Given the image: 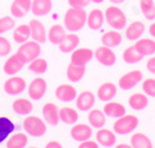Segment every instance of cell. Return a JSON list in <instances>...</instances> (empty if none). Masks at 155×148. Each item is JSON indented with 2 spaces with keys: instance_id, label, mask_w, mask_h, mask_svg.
<instances>
[{
  "instance_id": "cell-50",
  "label": "cell",
  "mask_w": 155,
  "mask_h": 148,
  "mask_svg": "<svg viewBox=\"0 0 155 148\" xmlns=\"http://www.w3.org/2000/svg\"><path fill=\"white\" fill-rule=\"evenodd\" d=\"M91 3H96V4H101L104 2V0H90Z\"/></svg>"
},
{
  "instance_id": "cell-18",
  "label": "cell",
  "mask_w": 155,
  "mask_h": 148,
  "mask_svg": "<svg viewBox=\"0 0 155 148\" xmlns=\"http://www.w3.org/2000/svg\"><path fill=\"white\" fill-rule=\"evenodd\" d=\"M145 32V25L141 21H133L125 28V38L129 42H136L139 40Z\"/></svg>"
},
{
  "instance_id": "cell-19",
  "label": "cell",
  "mask_w": 155,
  "mask_h": 148,
  "mask_svg": "<svg viewBox=\"0 0 155 148\" xmlns=\"http://www.w3.org/2000/svg\"><path fill=\"white\" fill-rule=\"evenodd\" d=\"M32 0H13L10 6V13L14 18H22L31 11Z\"/></svg>"
},
{
  "instance_id": "cell-37",
  "label": "cell",
  "mask_w": 155,
  "mask_h": 148,
  "mask_svg": "<svg viewBox=\"0 0 155 148\" xmlns=\"http://www.w3.org/2000/svg\"><path fill=\"white\" fill-rule=\"evenodd\" d=\"M122 58L126 64H137V62H140L144 57L140 54L139 50L133 44V46H129V47L125 48V51H123V54H122Z\"/></svg>"
},
{
  "instance_id": "cell-25",
  "label": "cell",
  "mask_w": 155,
  "mask_h": 148,
  "mask_svg": "<svg viewBox=\"0 0 155 148\" xmlns=\"http://www.w3.org/2000/svg\"><path fill=\"white\" fill-rule=\"evenodd\" d=\"M67 36V29L64 25H60V24H54L51 28L47 31V40L53 44H60Z\"/></svg>"
},
{
  "instance_id": "cell-8",
  "label": "cell",
  "mask_w": 155,
  "mask_h": 148,
  "mask_svg": "<svg viewBox=\"0 0 155 148\" xmlns=\"http://www.w3.org/2000/svg\"><path fill=\"white\" fill-rule=\"evenodd\" d=\"M143 82V74L139 69H133V71L126 72L125 75L119 77L118 81V87H120L122 90H132L133 87Z\"/></svg>"
},
{
  "instance_id": "cell-34",
  "label": "cell",
  "mask_w": 155,
  "mask_h": 148,
  "mask_svg": "<svg viewBox=\"0 0 155 148\" xmlns=\"http://www.w3.org/2000/svg\"><path fill=\"white\" fill-rule=\"evenodd\" d=\"M26 145H28V136L21 132L13 133L6 141V148H25Z\"/></svg>"
},
{
  "instance_id": "cell-15",
  "label": "cell",
  "mask_w": 155,
  "mask_h": 148,
  "mask_svg": "<svg viewBox=\"0 0 155 148\" xmlns=\"http://www.w3.org/2000/svg\"><path fill=\"white\" fill-rule=\"evenodd\" d=\"M78 96V91L72 84L62 83L55 89V98L61 103H72Z\"/></svg>"
},
{
  "instance_id": "cell-14",
  "label": "cell",
  "mask_w": 155,
  "mask_h": 148,
  "mask_svg": "<svg viewBox=\"0 0 155 148\" xmlns=\"http://www.w3.org/2000/svg\"><path fill=\"white\" fill-rule=\"evenodd\" d=\"M93 58H94V51L86 47L75 48L71 53V62H74L76 65H82V67H86Z\"/></svg>"
},
{
  "instance_id": "cell-38",
  "label": "cell",
  "mask_w": 155,
  "mask_h": 148,
  "mask_svg": "<svg viewBox=\"0 0 155 148\" xmlns=\"http://www.w3.org/2000/svg\"><path fill=\"white\" fill-rule=\"evenodd\" d=\"M47 68H48V62L47 60H45V58H35L33 61H31L28 64V69L32 74H36V75H43L46 74V71H47Z\"/></svg>"
},
{
  "instance_id": "cell-21",
  "label": "cell",
  "mask_w": 155,
  "mask_h": 148,
  "mask_svg": "<svg viewBox=\"0 0 155 148\" xmlns=\"http://www.w3.org/2000/svg\"><path fill=\"white\" fill-rule=\"evenodd\" d=\"M116 91H118V86L111 82H105L103 83L98 89H97V98L104 103L112 101V98H115Z\"/></svg>"
},
{
  "instance_id": "cell-13",
  "label": "cell",
  "mask_w": 155,
  "mask_h": 148,
  "mask_svg": "<svg viewBox=\"0 0 155 148\" xmlns=\"http://www.w3.org/2000/svg\"><path fill=\"white\" fill-rule=\"evenodd\" d=\"M29 28H31V38L32 40L38 43H45L47 40V29H46L45 24L42 21H39L38 18H33L29 21Z\"/></svg>"
},
{
  "instance_id": "cell-5",
  "label": "cell",
  "mask_w": 155,
  "mask_h": 148,
  "mask_svg": "<svg viewBox=\"0 0 155 148\" xmlns=\"http://www.w3.org/2000/svg\"><path fill=\"white\" fill-rule=\"evenodd\" d=\"M15 53L22 58L25 64H29L31 61H33L35 58L40 55L42 48H40V43L35 42V40H26L25 43L19 44L18 50Z\"/></svg>"
},
{
  "instance_id": "cell-53",
  "label": "cell",
  "mask_w": 155,
  "mask_h": 148,
  "mask_svg": "<svg viewBox=\"0 0 155 148\" xmlns=\"http://www.w3.org/2000/svg\"><path fill=\"white\" fill-rule=\"evenodd\" d=\"M154 148H155V147H154Z\"/></svg>"
},
{
  "instance_id": "cell-33",
  "label": "cell",
  "mask_w": 155,
  "mask_h": 148,
  "mask_svg": "<svg viewBox=\"0 0 155 148\" xmlns=\"http://www.w3.org/2000/svg\"><path fill=\"white\" fill-rule=\"evenodd\" d=\"M79 120V113L75 108L72 107H64L60 108V122L65 123V125H75Z\"/></svg>"
},
{
  "instance_id": "cell-28",
  "label": "cell",
  "mask_w": 155,
  "mask_h": 148,
  "mask_svg": "<svg viewBox=\"0 0 155 148\" xmlns=\"http://www.w3.org/2000/svg\"><path fill=\"white\" fill-rule=\"evenodd\" d=\"M87 120H89V125H90L93 129H101L107 123V115L104 113V111L93 110V108H91V110L89 111V115H87Z\"/></svg>"
},
{
  "instance_id": "cell-32",
  "label": "cell",
  "mask_w": 155,
  "mask_h": 148,
  "mask_svg": "<svg viewBox=\"0 0 155 148\" xmlns=\"http://www.w3.org/2000/svg\"><path fill=\"white\" fill-rule=\"evenodd\" d=\"M101 43H103V46H105V47L115 48L122 43V35H120V32H118L116 29L108 31V32H105L103 35Z\"/></svg>"
},
{
  "instance_id": "cell-20",
  "label": "cell",
  "mask_w": 155,
  "mask_h": 148,
  "mask_svg": "<svg viewBox=\"0 0 155 148\" xmlns=\"http://www.w3.org/2000/svg\"><path fill=\"white\" fill-rule=\"evenodd\" d=\"M104 22H105V15L100 8H93L90 13L87 14V21L86 25L91 31H100L103 28Z\"/></svg>"
},
{
  "instance_id": "cell-7",
  "label": "cell",
  "mask_w": 155,
  "mask_h": 148,
  "mask_svg": "<svg viewBox=\"0 0 155 148\" xmlns=\"http://www.w3.org/2000/svg\"><path fill=\"white\" fill-rule=\"evenodd\" d=\"M26 91L31 100L39 101L45 97L46 91H47V82L43 77H35L31 83L26 86Z\"/></svg>"
},
{
  "instance_id": "cell-24",
  "label": "cell",
  "mask_w": 155,
  "mask_h": 148,
  "mask_svg": "<svg viewBox=\"0 0 155 148\" xmlns=\"http://www.w3.org/2000/svg\"><path fill=\"white\" fill-rule=\"evenodd\" d=\"M13 111L15 115L19 116H26L31 115V112L33 111V103L28 98H17L13 101Z\"/></svg>"
},
{
  "instance_id": "cell-39",
  "label": "cell",
  "mask_w": 155,
  "mask_h": 148,
  "mask_svg": "<svg viewBox=\"0 0 155 148\" xmlns=\"http://www.w3.org/2000/svg\"><path fill=\"white\" fill-rule=\"evenodd\" d=\"M140 10H141L143 15L148 21L155 19V3L154 0H140Z\"/></svg>"
},
{
  "instance_id": "cell-26",
  "label": "cell",
  "mask_w": 155,
  "mask_h": 148,
  "mask_svg": "<svg viewBox=\"0 0 155 148\" xmlns=\"http://www.w3.org/2000/svg\"><path fill=\"white\" fill-rule=\"evenodd\" d=\"M53 8V0H32L31 11L35 17H45L47 15Z\"/></svg>"
},
{
  "instance_id": "cell-49",
  "label": "cell",
  "mask_w": 155,
  "mask_h": 148,
  "mask_svg": "<svg viewBox=\"0 0 155 148\" xmlns=\"http://www.w3.org/2000/svg\"><path fill=\"white\" fill-rule=\"evenodd\" d=\"M125 2L126 0H110V3H112V4H122Z\"/></svg>"
},
{
  "instance_id": "cell-41",
  "label": "cell",
  "mask_w": 155,
  "mask_h": 148,
  "mask_svg": "<svg viewBox=\"0 0 155 148\" xmlns=\"http://www.w3.org/2000/svg\"><path fill=\"white\" fill-rule=\"evenodd\" d=\"M141 89H143V93H144L145 96L155 98V79H152V77L144 79V81H143V84H141Z\"/></svg>"
},
{
  "instance_id": "cell-43",
  "label": "cell",
  "mask_w": 155,
  "mask_h": 148,
  "mask_svg": "<svg viewBox=\"0 0 155 148\" xmlns=\"http://www.w3.org/2000/svg\"><path fill=\"white\" fill-rule=\"evenodd\" d=\"M90 0H68V4L75 8H84L86 6H89Z\"/></svg>"
},
{
  "instance_id": "cell-46",
  "label": "cell",
  "mask_w": 155,
  "mask_h": 148,
  "mask_svg": "<svg viewBox=\"0 0 155 148\" xmlns=\"http://www.w3.org/2000/svg\"><path fill=\"white\" fill-rule=\"evenodd\" d=\"M45 148H62V145H61V143H58V141H48L45 145Z\"/></svg>"
},
{
  "instance_id": "cell-12",
  "label": "cell",
  "mask_w": 155,
  "mask_h": 148,
  "mask_svg": "<svg viewBox=\"0 0 155 148\" xmlns=\"http://www.w3.org/2000/svg\"><path fill=\"white\" fill-rule=\"evenodd\" d=\"M25 65L26 64L24 62V60L15 53V54L7 57V60L3 64V71H4V74L8 75V76H14V75H17L19 71H22V68L25 67Z\"/></svg>"
},
{
  "instance_id": "cell-51",
  "label": "cell",
  "mask_w": 155,
  "mask_h": 148,
  "mask_svg": "<svg viewBox=\"0 0 155 148\" xmlns=\"http://www.w3.org/2000/svg\"><path fill=\"white\" fill-rule=\"evenodd\" d=\"M25 148H38V147H25Z\"/></svg>"
},
{
  "instance_id": "cell-6",
  "label": "cell",
  "mask_w": 155,
  "mask_h": 148,
  "mask_svg": "<svg viewBox=\"0 0 155 148\" xmlns=\"http://www.w3.org/2000/svg\"><path fill=\"white\" fill-rule=\"evenodd\" d=\"M26 81L21 76H10L3 84V90L8 96H19L26 90Z\"/></svg>"
},
{
  "instance_id": "cell-27",
  "label": "cell",
  "mask_w": 155,
  "mask_h": 148,
  "mask_svg": "<svg viewBox=\"0 0 155 148\" xmlns=\"http://www.w3.org/2000/svg\"><path fill=\"white\" fill-rule=\"evenodd\" d=\"M14 132H15V123L6 116H0V144L6 143Z\"/></svg>"
},
{
  "instance_id": "cell-31",
  "label": "cell",
  "mask_w": 155,
  "mask_h": 148,
  "mask_svg": "<svg viewBox=\"0 0 155 148\" xmlns=\"http://www.w3.org/2000/svg\"><path fill=\"white\" fill-rule=\"evenodd\" d=\"M129 107L134 111H143L144 108L148 107V96H145L144 93H133L132 96L127 98Z\"/></svg>"
},
{
  "instance_id": "cell-44",
  "label": "cell",
  "mask_w": 155,
  "mask_h": 148,
  "mask_svg": "<svg viewBox=\"0 0 155 148\" xmlns=\"http://www.w3.org/2000/svg\"><path fill=\"white\" fill-rule=\"evenodd\" d=\"M78 148H100V145H98V143L97 141L86 140V141H82L81 144L78 145Z\"/></svg>"
},
{
  "instance_id": "cell-4",
  "label": "cell",
  "mask_w": 155,
  "mask_h": 148,
  "mask_svg": "<svg viewBox=\"0 0 155 148\" xmlns=\"http://www.w3.org/2000/svg\"><path fill=\"white\" fill-rule=\"evenodd\" d=\"M137 126H139V118H137V116L123 115L114 122L112 130L116 134L126 136V134H130L132 132H134V130L137 129Z\"/></svg>"
},
{
  "instance_id": "cell-52",
  "label": "cell",
  "mask_w": 155,
  "mask_h": 148,
  "mask_svg": "<svg viewBox=\"0 0 155 148\" xmlns=\"http://www.w3.org/2000/svg\"><path fill=\"white\" fill-rule=\"evenodd\" d=\"M0 148H2V147H0Z\"/></svg>"
},
{
  "instance_id": "cell-47",
  "label": "cell",
  "mask_w": 155,
  "mask_h": 148,
  "mask_svg": "<svg viewBox=\"0 0 155 148\" xmlns=\"http://www.w3.org/2000/svg\"><path fill=\"white\" fill-rule=\"evenodd\" d=\"M148 33L152 36V38H155V22H152L151 25L148 26Z\"/></svg>"
},
{
  "instance_id": "cell-9",
  "label": "cell",
  "mask_w": 155,
  "mask_h": 148,
  "mask_svg": "<svg viewBox=\"0 0 155 148\" xmlns=\"http://www.w3.org/2000/svg\"><path fill=\"white\" fill-rule=\"evenodd\" d=\"M97 96L93 91L84 90L82 93H79L75 98V104H76V110L82 111V112H89L96 104Z\"/></svg>"
},
{
  "instance_id": "cell-11",
  "label": "cell",
  "mask_w": 155,
  "mask_h": 148,
  "mask_svg": "<svg viewBox=\"0 0 155 148\" xmlns=\"http://www.w3.org/2000/svg\"><path fill=\"white\" fill-rule=\"evenodd\" d=\"M69 134L78 143L86 141V140H90L91 134H93V127L86 123H75L69 130Z\"/></svg>"
},
{
  "instance_id": "cell-40",
  "label": "cell",
  "mask_w": 155,
  "mask_h": 148,
  "mask_svg": "<svg viewBox=\"0 0 155 148\" xmlns=\"http://www.w3.org/2000/svg\"><path fill=\"white\" fill-rule=\"evenodd\" d=\"M14 28H15V19H14V17H10V15L0 17V35H4V33L13 31Z\"/></svg>"
},
{
  "instance_id": "cell-35",
  "label": "cell",
  "mask_w": 155,
  "mask_h": 148,
  "mask_svg": "<svg viewBox=\"0 0 155 148\" xmlns=\"http://www.w3.org/2000/svg\"><path fill=\"white\" fill-rule=\"evenodd\" d=\"M86 74V67H82V65H76L74 62L67 67V77L68 81L75 83V82H79L82 77Z\"/></svg>"
},
{
  "instance_id": "cell-16",
  "label": "cell",
  "mask_w": 155,
  "mask_h": 148,
  "mask_svg": "<svg viewBox=\"0 0 155 148\" xmlns=\"http://www.w3.org/2000/svg\"><path fill=\"white\" fill-rule=\"evenodd\" d=\"M96 141L98 143V145L105 147V148L115 147V144H116V134H115V132H114V130L111 132L110 129L101 127V129H97Z\"/></svg>"
},
{
  "instance_id": "cell-29",
  "label": "cell",
  "mask_w": 155,
  "mask_h": 148,
  "mask_svg": "<svg viewBox=\"0 0 155 148\" xmlns=\"http://www.w3.org/2000/svg\"><path fill=\"white\" fill-rule=\"evenodd\" d=\"M79 42H81V39H79V36H78L76 33H74V32L68 33V35L65 36L64 40H62V42L58 44V47H60V51L65 53V54H68V53H72L75 48H78V46H79Z\"/></svg>"
},
{
  "instance_id": "cell-1",
  "label": "cell",
  "mask_w": 155,
  "mask_h": 148,
  "mask_svg": "<svg viewBox=\"0 0 155 148\" xmlns=\"http://www.w3.org/2000/svg\"><path fill=\"white\" fill-rule=\"evenodd\" d=\"M87 21V14L84 8H75V7H69L65 11L64 15V26L68 32H79L83 26L86 25Z\"/></svg>"
},
{
  "instance_id": "cell-2",
  "label": "cell",
  "mask_w": 155,
  "mask_h": 148,
  "mask_svg": "<svg viewBox=\"0 0 155 148\" xmlns=\"http://www.w3.org/2000/svg\"><path fill=\"white\" fill-rule=\"evenodd\" d=\"M24 130L26 134L32 136V137H42L47 132V126H46L45 119L36 115H26L22 122Z\"/></svg>"
},
{
  "instance_id": "cell-17",
  "label": "cell",
  "mask_w": 155,
  "mask_h": 148,
  "mask_svg": "<svg viewBox=\"0 0 155 148\" xmlns=\"http://www.w3.org/2000/svg\"><path fill=\"white\" fill-rule=\"evenodd\" d=\"M42 113H43V119L47 125L51 126H57L60 123V108L53 103H47L43 105L42 108Z\"/></svg>"
},
{
  "instance_id": "cell-10",
  "label": "cell",
  "mask_w": 155,
  "mask_h": 148,
  "mask_svg": "<svg viewBox=\"0 0 155 148\" xmlns=\"http://www.w3.org/2000/svg\"><path fill=\"white\" fill-rule=\"evenodd\" d=\"M94 58L98 61V64L104 67H112L116 62V54L114 53V50L105 46H100L94 50Z\"/></svg>"
},
{
  "instance_id": "cell-30",
  "label": "cell",
  "mask_w": 155,
  "mask_h": 148,
  "mask_svg": "<svg viewBox=\"0 0 155 148\" xmlns=\"http://www.w3.org/2000/svg\"><path fill=\"white\" fill-rule=\"evenodd\" d=\"M13 39L14 42L18 43V44H22L26 40L31 39V28H29V24H19L15 25V28L13 29Z\"/></svg>"
},
{
  "instance_id": "cell-36",
  "label": "cell",
  "mask_w": 155,
  "mask_h": 148,
  "mask_svg": "<svg viewBox=\"0 0 155 148\" xmlns=\"http://www.w3.org/2000/svg\"><path fill=\"white\" fill-rule=\"evenodd\" d=\"M130 145L133 148H154L151 139L144 133H134L130 137Z\"/></svg>"
},
{
  "instance_id": "cell-3",
  "label": "cell",
  "mask_w": 155,
  "mask_h": 148,
  "mask_svg": "<svg viewBox=\"0 0 155 148\" xmlns=\"http://www.w3.org/2000/svg\"><path fill=\"white\" fill-rule=\"evenodd\" d=\"M105 22L108 24V26L116 31H120V29L126 28L127 25V18H126V14L123 13L119 7L116 6H110L105 10Z\"/></svg>"
},
{
  "instance_id": "cell-23",
  "label": "cell",
  "mask_w": 155,
  "mask_h": 148,
  "mask_svg": "<svg viewBox=\"0 0 155 148\" xmlns=\"http://www.w3.org/2000/svg\"><path fill=\"white\" fill-rule=\"evenodd\" d=\"M103 111L107 115V118H114V119H118L120 116L126 115L125 105L120 103H116V101H108V103H105Z\"/></svg>"
},
{
  "instance_id": "cell-22",
  "label": "cell",
  "mask_w": 155,
  "mask_h": 148,
  "mask_svg": "<svg viewBox=\"0 0 155 148\" xmlns=\"http://www.w3.org/2000/svg\"><path fill=\"white\" fill-rule=\"evenodd\" d=\"M134 47L143 57H151L155 54V40L148 38H140L134 42Z\"/></svg>"
},
{
  "instance_id": "cell-42",
  "label": "cell",
  "mask_w": 155,
  "mask_h": 148,
  "mask_svg": "<svg viewBox=\"0 0 155 148\" xmlns=\"http://www.w3.org/2000/svg\"><path fill=\"white\" fill-rule=\"evenodd\" d=\"M11 54V43L7 38L0 35V57H8Z\"/></svg>"
},
{
  "instance_id": "cell-45",
  "label": "cell",
  "mask_w": 155,
  "mask_h": 148,
  "mask_svg": "<svg viewBox=\"0 0 155 148\" xmlns=\"http://www.w3.org/2000/svg\"><path fill=\"white\" fill-rule=\"evenodd\" d=\"M145 68H147V71H148L150 74L155 75V55H151V57L148 58V61L145 64Z\"/></svg>"
},
{
  "instance_id": "cell-48",
  "label": "cell",
  "mask_w": 155,
  "mask_h": 148,
  "mask_svg": "<svg viewBox=\"0 0 155 148\" xmlns=\"http://www.w3.org/2000/svg\"><path fill=\"white\" fill-rule=\"evenodd\" d=\"M115 148H133L130 144H126V143H120V144H115Z\"/></svg>"
}]
</instances>
